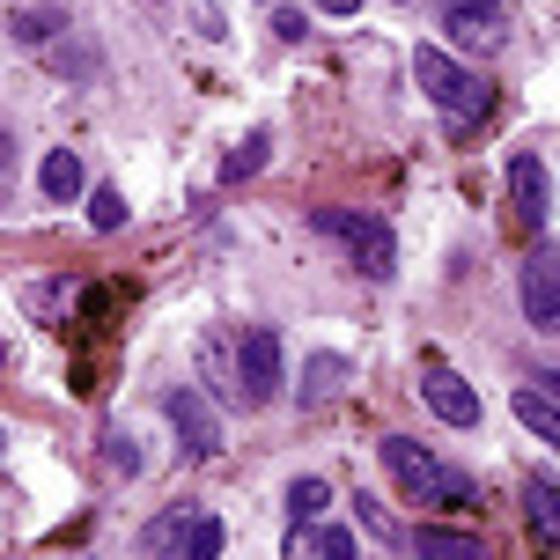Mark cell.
Instances as JSON below:
<instances>
[{
	"label": "cell",
	"mask_w": 560,
	"mask_h": 560,
	"mask_svg": "<svg viewBox=\"0 0 560 560\" xmlns=\"http://www.w3.org/2000/svg\"><path fill=\"white\" fill-rule=\"evenodd\" d=\"M384 465H392V479L413 494V502H443V509H479V487L457 465H443L428 443H413V435H384Z\"/></svg>",
	"instance_id": "6da1fadb"
},
{
	"label": "cell",
	"mask_w": 560,
	"mask_h": 560,
	"mask_svg": "<svg viewBox=\"0 0 560 560\" xmlns=\"http://www.w3.org/2000/svg\"><path fill=\"white\" fill-rule=\"evenodd\" d=\"M413 82H420V96H428L435 112H450L457 126H472V118L494 112V82L472 74V67H457L443 45H420L413 52Z\"/></svg>",
	"instance_id": "7a4b0ae2"
},
{
	"label": "cell",
	"mask_w": 560,
	"mask_h": 560,
	"mask_svg": "<svg viewBox=\"0 0 560 560\" xmlns=\"http://www.w3.org/2000/svg\"><path fill=\"white\" fill-rule=\"evenodd\" d=\"M310 222L325 229V236H339V244H347L354 273H369V280H392V273H398L392 222H376V214H354V207H317Z\"/></svg>",
	"instance_id": "3957f363"
},
{
	"label": "cell",
	"mask_w": 560,
	"mask_h": 560,
	"mask_svg": "<svg viewBox=\"0 0 560 560\" xmlns=\"http://www.w3.org/2000/svg\"><path fill=\"white\" fill-rule=\"evenodd\" d=\"M229 384H236V398H244V406H273V398H280V384H288V376H280V332H273V325H244Z\"/></svg>",
	"instance_id": "277c9868"
},
{
	"label": "cell",
	"mask_w": 560,
	"mask_h": 560,
	"mask_svg": "<svg viewBox=\"0 0 560 560\" xmlns=\"http://www.w3.org/2000/svg\"><path fill=\"white\" fill-rule=\"evenodd\" d=\"M443 30H450L457 52H502L509 45L502 0H443Z\"/></svg>",
	"instance_id": "5b68a950"
},
{
	"label": "cell",
	"mask_w": 560,
	"mask_h": 560,
	"mask_svg": "<svg viewBox=\"0 0 560 560\" xmlns=\"http://www.w3.org/2000/svg\"><path fill=\"white\" fill-rule=\"evenodd\" d=\"M420 398H428V413L443 420V428H479V420H487L479 392L465 384V376H457V369H443V362L420 369Z\"/></svg>",
	"instance_id": "8992f818"
},
{
	"label": "cell",
	"mask_w": 560,
	"mask_h": 560,
	"mask_svg": "<svg viewBox=\"0 0 560 560\" xmlns=\"http://www.w3.org/2000/svg\"><path fill=\"white\" fill-rule=\"evenodd\" d=\"M163 406H170V420H177V435H185L192 457H214V450H222V420H214V406H207L192 384H177Z\"/></svg>",
	"instance_id": "52a82bcc"
},
{
	"label": "cell",
	"mask_w": 560,
	"mask_h": 560,
	"mask_svg": "<svg viewBox=\"0 0 560 560\" xmlns=\"http://www.w3.org/2000/svg\"><path fill=\"white\" fill-rule=\"evenodd\" d=\"M509 207H516V222L546 229V214H553V177H546L538 155H516L509 163Z\"/></svg>",
	"instance_id": "ba28073f"
},
{
	"label": "cell",
	"mask_w": 560,
	"mask_h": 560,
	"mask_svg": "<svg viewBox=\"0 0 560 560\" xmlns=\"http://www.w3.org/2000/svg\"><path fill=\"white\" fill-rule=\"evenodd\" d=\"M516 288H524V317H532L538 332H553L560 325V288H553V258L538 252V258H524V280H516Z\"/></svg>",
	"instance_id": "9c48e42d"
},
{
	"label": "cell",
	"mask_w": 560,
	"mask_h": 560,
	"mask_svg": "<svg viewBox=\"0 0 560 560\" xmlns=\"http://www.w3.org/2000/svg\"><path fill=\"white\" fill-rule=\"evenodd\" d=\"M37 192L52 199V207L82 199V192H89V170H82V155H74V148H52V155H45V170H37Z\"/></svg>",
	"instance_id": "30bf717a"
},
{
	"label": "cell",
	"mask_w": 560,
	"mask_h": 560,
	"mask_svg": "<svg viewBox=\"0 0 560 560\" xmlns=\"http://www.w3.org/2000/svg\"><path fill=\"white\" fill-rule=\"evenodd\" d=\"M516 420H524V428H532L538 443H560V406H553V384H524V392H516Z\"/></svg>",
	"instance_id": "8fae6325"
},
{
	"label": "cell",
	"mask_w": 560,
	"mask_h": 560,
	"mask_svg": "<svg viewBox=\"0 0 560 560\" xmlns=\"http://www.w3.org/2000/svg\"><path fill=\"white\" fill-rule=\"evenodd\" d=\"M59 30H67V23H59V8H15V15H8V37L30 45V52H45Z\"/></svg>",
	"instance_id": "7c38bea8"
},
{
	"label": "cell",
	"mask_w": 560,
	"mask_h": 560,
	"mask_svg": "<svg viewBox=\"0 0 560 560\" xmlns=\"http://www.w3.org/2000/svg\"><path fill=\"white\" fill-rule=\"evenodd\" d=\"M413 546H420V560H487V546H479V538L443 532V524H428V532H420Z\"/></svg>",
	"instance_id": "4fadbf2b"
},
{
	"label": "cell",
	"mask_w": 560,
	"mask_h": 560,
	"mask_svg": "<svg viewBox=\"0 0 560 560\" xmlns=\"http://www.w3.org/2000/svg\"><path fill=\"white\" fill-rule=\"evenodd\" d=\"M325 509H332V487H325L317 472H295V479H288V516H295V524H317Z\"/></svg>",
	"instance_id": "5bb4252c"
},
{
	"label": "cell",
	"mask_w": 560,
	"mask_h": 560,
	"mask_svg": "<svg viewBox=\"0 0 560 560\" xmlns=\"http://www.w3.org/2000/svg\"><path fill=\"white\" fill-rule=\"evenodd\" d=\"M266 148H273V133L258 126V133H244L236 148H229V163H222V185H244V177H258L266 170Z\"/></svg>",
	"instance_id": "9a60e30c"
},
{
	"label": "cell",
	"mask_w": 560,
	"mask_h": 560,
	"mask_svg": "<svg viewBox=\"0 0 560 560\" xmlns=\"http://www.w3.org/2000/svg\"><path fill=\"white\" fill-rule=\"evenodd\" d=\"M553 479H532V494H524V509H532V532H538V546H546V553H553L560 546V516H553Z\"/></svg>",
	"instance_id": "2e32d148"
},
{
	"label": "cell",
	"mask_w": 560,
	"mask_h": 560,
	"mask_svg": "<svg viewBox=\"0 0 560 560\" xmlns=\"http://www.w3.org/2000/svg\"><path fill=\"white\" fill-rule=\"evenodd\" d=\"M177 560H222V524L214 516H192L185 538H177Z\"/></svg>",
	"instance_id": "e0dca14e"
},
{
	"label": "cell",
	"mask_w": 560,
	"mask_h": 560,
	"mask_svg": "<svg viewBox=\"0 0 560 560\" xmlns=\"http://www.w3.org/2000/svg\"><path fill=\"white\" fill-rule=\"evenodd\" d=\"M339 376H347V362H339V354H310V362H303V398H332Z\"/></svg>",
	"instance_id": "ac0fdd59"
},
{
	"label": "cell",
	"mask_w": 560,
	"mask_h": 560,
	"mask_svg": "<svg viewBox=\"0 0 560 560\" xmlns=\"http://www.w3.org/2000/svg\"><path fill=\"white\" fill-rule=\"evenodd\" d=\"M89 222L104 229V236H112V229H126V192H112V185H96V192H89Z\"/></svg>",
	"instance_id": "d6986e66"
},
{
	"label": "cell",
	"mask_w": 560,
	"mask_h": 560,
	"mask_svg": "<svg viewBox=\"0 0 560 560\" xmlns=\"http://www.w3.org/2000/svg\"><path fill=\"white\" fill-rule=\"evenodd\" d=\"M45 59H52L59 74H96V52L89 45H45Z\"/></svg>",
	"instance_id": "ffe728a7"
},
{
	"label": "cell",
	"mask_w": 560,
	"mask_h": 560,
	"mask_svg": "<svg viewBox=\"0 0 560 560\" xmlns=\"http://www.w3.org/2000/svg\"><path fill=\"white\" fill-rule=\"evenodd\" d=\"M104 465L133 479V472H140V450H133V435H112V443H104Z\"/></svg>",
	"instance_id": "44dd1931"
},
{
	"label": "cell",
	"mask_w": 560,
	"mask_h": 560,
	"mask_svg": "<svg viewBox=\"0 0 560 560\" xmlns=\"http://www.w3.org/2000/svg\"><path fill=\"white\" fill-rule=\"evenodd\" d=\"M185 524H192V516H185V509H170L163 524L148 532V553H163V546H177V538H185Z\"/></svg>",
	"instance_id": "7402d4cb"
},
{
	"label": "cell",
	"mask_w": 560,
	"mask_h": 560,
	"mask_svg": "<svg viewBox=\"0 0 560 560\" xmlns=\"http://www.w3.org/2000/svg\"><path fill=\"white\" fill-rule=\"evenodd\" d=\"M317 560H362L347 532H317Z\"/></svg>",
	"instance_id": "603a6c76"
},
{
	"label": "cell",
	"mask_w": 560,
	"mask_h": 560,
	"mask_svg": "<svg viewBox=\"0 0 560 560\" xmlns=\"http://www.w3.org/2000/svg\"><path fill=\"white\" fill-rule=\"evenodd\" d=\"M280 560H317V532H303V524H295V532H288V546H280Z\"/></svg>",
	"instance_id": "cb8c5ba5"
},
{
	"label": "cell",
	"mask_w": 560,
	"mask_h": 560,
	"mask_svg": "<svg viewBox=\"0 0 560 560\" xmlns=\"http://www.w3.org/2000/svg\"><path fill=\"white\" fill-rule=\"evenodd\" d=\"M362 524H369V538H398V524H392L376 502H369V494H362Z\"/></svg>",
	"instance_id": "d4e9b609"
},
{
	"label": "cell",
	"mask_w": 560,
	"mask_h": 560,
	"mask_svg": "<svg viewBox=\"0 0 560 560\" xmlns=\"http://www.w3.org/2000/svg\"><path fill=\"white\" fill-rule=\"evenodd\" d=\"M317 8H325V15H354L362 0H317Z\"/></svg>",
	"instance_id": "484cf974"
},
{
	"label": "cell",
	"mask_w": 560,
	"mask_h": 560,
	"mask_svg": "<svg viewBox=\"0 0 560 560\" xmlns=\"http://www.w3.org/2000/svg\"><path fill=\"white\" fill-rule=\"evenodd\" d=\"M0 170H15V133H0Z\"/></svg>",
	"instance_id": "4316f807"
},
{
	"label": "cell",
	"mask_w": 560,
	"mask_h": 560,
	"mask_svg": "<svg viewBox=\"0 0 560 560\" xmlns=\"http://www.w3.org/2000/svg\"><path fill=\"white\" fill-rule=\"evenodd\" d=\"M0 369H8V339H0Z\"/></svg>",
	"instance_id": "83f0119b"
},
{
	"label": "cell",
	"mask_w": 560,
	"mask_h": 560,
	"mask_svg": "<svg viewBox=\"0 0 560 560\" xmlns=\"http://www.w3.org/2000/svg\"><path fill=\"white\" fill-rule=\"evenodd\" d=\"M0 450H8V435H0Z\"/></svg>",
	"instance_id": "f1b7e54d"
}]
</instances>
